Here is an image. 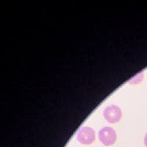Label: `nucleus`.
Masks as SVG:
<instances>
[{"label":"nucleus","mask_w":147,"mask_h":147,"mask_svg":"<svg viewBox=\"0 0 147 147\" xmlns=\"http://www.w3.org/2000/svg\"><path fill=\"white\" fill-rule=\"evenodd\" d=\"M104 118L110 124L118 123L122 118V111L120 107L115 105L107 106L103 112Z\"/></svg>","instance_id":"2"},{"label":"nucleus","mask_w":147,"mask_h":147,"mask_svg":"<svg viewBox=\"0 0 147 147\" xmlns=\"http://www.w3.org/2000/svg\"><path fill=\"white\" fill-rule=\"evenodd\" d=\"M99 138L105 146H112L117 140L116 132L113 128L110 127H105L99 132Z\"/></svg>","instance_id":"3"},{"label":"nucleus","mask_w":147,"mask_h":147,"mask_svg":"<svg viewBox=\"0 0 147 147\" xmlns=\"http://www.w3.org/2000/svg\"><path fill=\"white\" fill-rule=\"evenodd\" d=\"M143 77V74H139L138 75L135 76V77H133V78L129 81V82H130V83H138V80L139 77Z\"/></svg>","instance_id":"4"},{"label":"nucleus","mask_w":147,"mask_h":147,"mask_svg":"<svg viewBox=\"0 0 147 147\" xmlns=\"http://www.w3.org/2000/svg\"><path fill=\"white\" fill-rule=\"evenodd\" d=\"M96 139V132L90 127H82L77 134V140L80 144L83 145H90Z\"/></svg>","instance_id":"1"},{"label":"nucleus","mask_w":147,"mask_h":147,"mask_svg":"<svg viewBox=\"0 0 147 147\" xmlns=\"http://www.w3.org/2000/svg\"><path fill=\"white\" fill-rule=\"evenodd\" d=\"M144 144H145L146 147H147V132L146 133L145 137H144Z\"/></svg>","instance_id":"5"}]
</instances>
